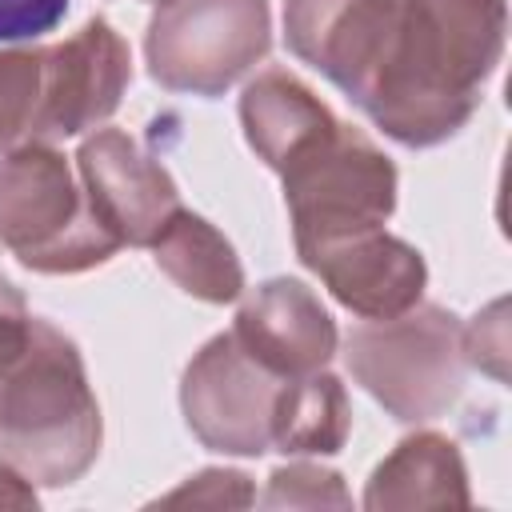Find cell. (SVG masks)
Instances as JSON below:
<instances>
[{
  "mask_svg": "<svg viewBox=\"0 0 512 512\" xmlns=\"http://www.w3.org/2000/svg\"><path fill=\"white\" fill-rule=\"evenodd\" d=\"M68 12V0H0V44H20L52 32Z\"/></svg>",
  "mask_w": 512,
  "mask_h": 512,
  "instance_id": "44dd1931",
  "label": "cell"
},
{
  "mask_svg": "<svg viewBox=\"0 0 512 512\" xmlns=\"http://www.w3.org/2000/svg\"><path fill=\"white\" fill-rule=\"evenodd\" d=\"M0 248L44 276L108 264L124 244L100 224L60 148L24 140L0 156Z\"/></svg>",
  "mask_w": 512,
  "mask_h": 512,
  "instance_id": "3957f363",
  "label": "cell"
},
{
  "mask_svg": "<svg viewBox=\"0 0 512 512\" xmlns=\"http://www.w3.org/2000/svg\"><path fill=\"white\" fill-rule=\"evenodd\" d=\"M252 500V480L240 468H204L168 496H160L156 508H248Z\"/></svg>",
  "mask_w": 512,
  "mask_h": 512,
  "instance_id": "d6986e66",
  "label": "cell"
},
{
  "mask_svg": "<svg viewBox=\"0 0 512 512\" xmlns=\"http://www.w3.org/2000/svg\"><path fill=\"white\" fill-rule=\"evenodd\" d=\"M76 176L100 224L132 248H152L164 224L184 208L168 168L120 128H92L76 152Z\"/></svg>",
  "mask_w": 512,
  "mask_h": 512,
  "instance_id": "9c48e42d",
  "label": "cell"
},
{
  "mask_svg": "<svg viewBox=\"0 0 512 512\" xmlns=\"http://www.w3.org/2000/svg\"><path fill=\"white\" fill-rule=\"evenodd\" d=\"M132 80L128 40L104 20H84L68 40L44 48V88L32 140H68L100 128L124 100Z\"/></svg>",
  "mask_w": 512,
  "mask_h": 512,
  "instance_id": "ba28073f",
  "label": "cell"
},
{
  "mask_svg": "<svg viewBox=\"0 0 512 512\" xmlns=\"http://www.w3.org/2000/svg\"><path fill=\"white\" fill-rule=\"evenodd\" d=\"M392 20L396 0H284L288 52L328 76L348 100L368 84Z\"/></svg>",
  "mask_w": 512,
  "mask_h": 512,
  "instance_id": "7c38bea8",
  "label": "cell"
},
{
  "mask_svg": "<svg viewBox=\"0 0 512 512\" xmlns=\"http://www.w3.org/2000/svg\"><path fill=\"white\" fill-rule=\"evenodd\" d=\"M280 376L256 364L232 332L212 336L180 376V412L188 432L224 456L272 452V408Z\"/></svg>",
  "mask_w": 512,
  "mask_h": 512,
  "instance_id": "52a82bcc",
  "label": "cell"
},
{
  "mask_svg": "<svg viewBox=\"0 0 512 512\" xmlns=\"http://www.w3.org/2000/svg\"><path fill=\"white\" fill-rule=\"evenodd\" d=\"M504 40V0H396L384 52L352 104L396 144L436 148L480 108Z\"/></svg>",
  "mask_w": 512,
  "mask_h": 512,
  "instance_id": "6da1fadb",
  "label": "cell"
},
{
  "mask_svg": "<svg viewBox=\"0 0 512 512\" xmlns=\"http://www.w3.org/2000/svg\"><path fill=\"white\" fill-rule=\"evenodd\" d=\"M292 240H324L352 228H380L396 208V164L360 128L336 120L284 172Z\"/></svg>",
  "mask_w": 512,
  "mask_h": 512,
  "instance_id": "8992f818",
  "label": "cell"
},
{
  "mask_svg": "<svg viewBox=\"0 0 512 512\" xmlns=\"http://www.w3.org/2000/svg\"><path fill=\"white\" fill-rule=\"evenodd\" d=\"M156 268L188 296L204 304H232L244 296V264L236 248L204 216L180 208L152 240Z\"/></svg>",
  "mask_w": 512,
  "mask_h": 512,
  "instance_id": "9a60e30c",
  "label": "cell"
},
{
  "mask_svg": "<svg viewBox=\"0 0 512 512\" xmlns=\"http://www.w3.org/2000/svg\"><path fill=\"white\" fill-rule=\"evenodd\" d=\"M272 48L268 0H156L144 32L148 76L164 92L216 100Z\"/></svg>",
  "mask_w": 512,
  "mask_h": 512,
  "instance_id": "5b68a950",
  "label": "cell"
},
{
  "mask_svg": "<svg viewBox=\"0 0 512 512\" xmlns=\"http://www.w3.org/2000/svg\"><path fill=\"white\" fill-rule=\"evenodd\" d=\"M296 256L348 312L364 320H388L416 308L428 284L424 256L408 240L384 232V224L296 244Z\"/></svg>",
  "mask_w": 512,
  "mask_h": 512,
  "instance_id": "30bf717a",
  "label": "cell"
},
{
  "mask_svg": "<svg viewBox=\"0 0 512 512\" xmlns=\"http://www.w3.org/2000/svg\"><path fill=\"white\" fill-rule=\"evenodd\" d=\"M352 432V404L344 384L316 368L292 376L276 392L272 408V448L284 456H332Z\"/></svg>",
  "mask_w": 512,
  "mask_h": 512,
  "instance_id": "2e32d148",
  "label": "cell"
},
{
  "mask_svg": "<svg viewBox=\"0 0 512 512\" xmlns=\"http://www.w3.org/2000/svg\"><path fill=\"white\" fill-rule=\"evenodd\" d=\"M44 88V48H0V156L32 140Z\"/></svg>",
  "mask_w": 512,
  "mask_h": 512,
  "instance_id": "e0dca14e",
  "label": "cell"
},
{
  "mask_svg": "<svg viewBox=\"0 0 512 512\" xmlns=\"http://www.w3.org/2000/svg\"><path fill=\"white\" fill-rule=\"evenodd\" d=\"M260 504L264 508H348L352 496L340 472L312 460H292L268 476Z\"/></svg>",
  "mask_w": 512,
  "mask_h": 512,
  "instance_id": "ac0fdd59",
  "label": "cell"
},
{
  "mask_svg": "<svg viewBox=\"0 0 512 512\" xmlns=\"http://www.w3.org/2000/svg\"><path fill=\"white\" fill-rule=\"evenodd\" d=\"M104 420L72 336L32 316L20 360L0 376V460L40 488L76 484L100 456Z\"/></svg>",
  "mask_w": 512,
  "mask_h": 512,
  "instance_id": "7a4b0ae2",
  "label": "cell"
},
{
  "mask_svg": "<svg viewBox=\"0 0 512 512\" xmlns=\"http://www.w3.org/2000/svg\"><path fill=\"white\" fill-rule=\"evenodd\" d=\"M460 320L440 304H416L344 336V368L400 424L444 416L464 388Z\"/></svg>",
  "mask_w": 512,
  "mask_h": 512,
  "instance_id": "277c9868",
  "label": "cell"
},
{
  "mask_svg": "<svg viewBox=\"0 0 512 512\" xmlns=\"http://www.w3.org/2000/svg\"><path fill=\"white\" fill-rule=\"evenodd\" d=\"M468 468L456 440L440 432L404 436L368 476V512H420V508H468Z\"/></svg>",
  "mask_w": 512,
  "mask_h": 512,
  "instance_id": "5bb4252c",
  "label": "cell"
},
{
  "mask_svg": "<svg viewBox=\"0 0 512 512\" xmlns=\"http://www.w3.org/2000/svg\"><path fill=\"white\" fill-rule=\"evenodd\" d=\"M464 360L492 380H508V300H492L472 316L468 328H460Z\"/></svg>",
  "mask_w": 512,
  "mask_h": 512,
  "instance_id": "ffe728a7",
  "label": "cell"
},
{
  "mask_svg": "<svg viewBox=\"0 0 512 512\" xmlns=\"http://www.w3.org/2000/svg\"><path fill=\"white\" fill-rule=\"evenodd\" d=\"M32 336V312L24 304V292L0 272V376L20 360Z\"/></svg>",
  "mask_w": 512,
  "mask_h": 512,
  "instance_id": "7402d4cb",
  "label": "cell"
},
{
  "mask_svg": "<svg viewBox=\"0 0 512 512\" xmlns=\"http://www.w3.org/2000/svg\"><path fill=\"white\" fill-rule=\"evenodd\" d=\"M244 140L276 176L336 128V112L288 68H264L240 92Z\"/></svg>",
  "mask_w": 512,
  "mask_h": 512,
  "instance_id": "4fadbf2b",
  "label": "cell"
},
{
  "mask_svg": "<svg viewBox=\"0 0 512 512\" xmlns=\"http://www.w3.org/2000/svg\"><path fill=\"white\" fill-rule=\"evenodd\" d=\"M232 336L280 380L316 372L336 356V324L328 308L304 280L292 276L256 284L236 308Z\"/></svg>",
  "mask_w": 512,
  "mask_h": 512,
  "instance_id": "8fae6325",
  "label": "cell"
},
{
  "mask_svg": "<svg viewBox=\"0 0 512 512\" xmlns=\"http://www.w3.org/2000/svg\"><path fill=\"white\" fill-rule=\"evenodd\" d=\"M0 508H36V484L0 460Z\"/></svg>",
  "mask_w": 512,
  "mask_h": 512,
  "instance_id": "603a6c76",
  "label": "cell"
}]
</instances>
